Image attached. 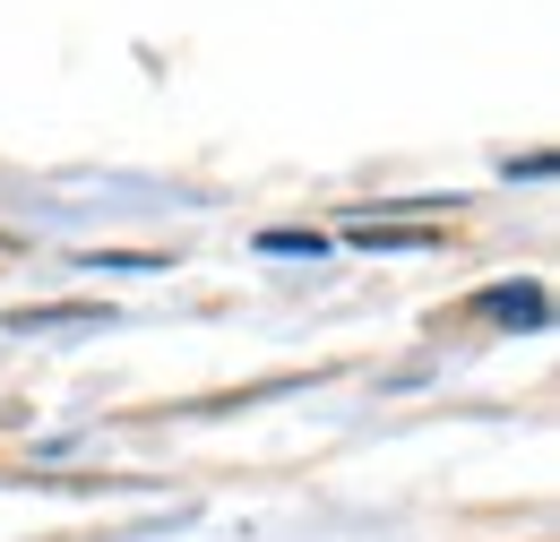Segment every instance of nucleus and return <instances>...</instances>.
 <instances>
[{
    "mask_svg": "<svg viewBox=\"0 0 560 542\" xmlns=\"http://www.w3.org/2000/svg\"><path fill=\"white\" fill-rule=\"evenodd\" d=\"M475 310H491V319H544V293H509V284H500V293H483Z\"/></svg>",
    "mask_w": 560,
    "mask_h": 542,
    "instance_id": "1",
    "label": "nucleus"
}]
</instances>
